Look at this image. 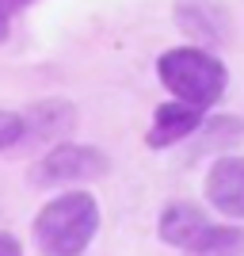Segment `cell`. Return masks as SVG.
I'll list each match as a JSON object with an SVG mask.
<instances>
[{"label":"cell","mask_w":244,"mask_h":256,"mask_svg":"<svg viewBox=\"0 0 244 256\" xmlns=\"http://www.w3.org/2000/svg\"><path fill=\"white\" fill-rule=\"evenodd\" d=\"M4 38H8V20L0 16V42H4Z\"/></svg>","instance_id":"obj_12"},{"label":"cell","mask_w":244,"mask_h":256,"mask_svg":"<svg viewBox=\"0 0 244 256\" xmlns=\"http://www.w3.org/2000/svg\"><path fill=\"white\" fill-rule=\"evenodd\" d=\"M27 4H34V0H0V16H4V20H11V16H15V12H23Z\"/></svg>","instance_id":"obj_11"},{"label":"cell","mask_w":244,"mask_h":256,"mask_svg":"<svg viewBox=\"0 0 244 256\" xmlns=\"http://www.w3.org/2000/svg\"><path fill=\"white\" fill-rule=\"evenodd\" d=\"M157 73L164 80L172 96L180 104H191L199 111H206L210 104L225 96V84H229V73L225 65L214 58L210 50L202 46H176V50H164L157 62Z\"/></svg>","instance_id":"obj_2"},{"label":"cell","mask_w":244,"mask_h":256,"mask_svg":"<svg viewBox=\"0 0 244 256\" xmlns=\"http://www.w3.org/2000/svg\"><path fill=\"white\" fill-rule=\"evenodd\" d=\"M202 126V111L191 104H180V100H172V104H160L157 115H153V126L145 134V146L149 150H172V146H180Z\"/></svg>","instance_id":"obj_7"},{"label":"cell","mask_w":244,"mask_h":256,"mask_svg":"<svg viewBox=\"0 0 244 256\" xmlns=\"http://www.w3.org/2000/svg\"><path fill=\"white\" fill-rule=\"evenodd\" d=\"M23 142V115L15 111H0V150H11Z\"/></svg>","instance_id":"obj_9"},{"label":"cell","mask_w":244,"mask_h":256,"mask_svg":"<svg viewBox=\"0 0 244 256\" xmlns=\"http://www.w3.org/2000/svg\"><path fill=\"white\" fill-rule=\"evenodd\" d=\"M107 168H111V160H107L103 150L65 142V146H57V150H50L38 164H31V184H38V188L84 184V180H99V176H107Z\"/></svg>","instance_id":"obj_4"},{"label":"cell","mask_w":244,"mask_h":256,"mask_svg":"<svg viewBox=\"0 0 244 256\" xmlns=\"http://www.w3.org/2000/svg\"><path fill=\"white\" fill-rule=\"evenodd\" d=\"M172 20L202 50L233 42V12H229L225 0H176L172 4Z\"/></svg>","instance_id":"obj_5"},{"label":"cell","mask_w":244,"mask_h":256,"mask_svg":"<svg viewBox=\"0 0 244 256\" xmlns=\"http://www.w3.org/2000/svg\"><path fill=\"white\" fill-rule=\"evenodd\" d=\"M73 126V107L65 100H42L23 115V142H42V138H57Z\"/></svg>","instance_id":"obj_8"},{"label":"cell","mask_w":244,"mask_h":256,"mask_svg":"<svg viewBox=\"0 0 244 256\" xmlns=\"http://www.w3.org/2000/svg\"><path fill=\"white\" fill-rule=\"evenodd\" d=\"M206 199L225 218H244V157H218L206 172Z\"/></svg>","instance_id":"obj_6"},{"label":"cell","mask_w":244,"mask_h":256,"mask_svg":"<svg viewBox=\"0 0 244 256\" xmlns=\"http://www.w3.org/2000/svg\"><path fill=\"white\" fill-rule=\"evenodd\" d=\"M160 241L191 256H241L244 230L214 226L195 203H168L160 210Z\"/></svg>","instance_id":"obj_3"},{"label":"cell","mask_w":244,"mask_h":256,"mask_svg":"<svg viewBox=\"0 0 244 256\" xmlns=\"http://www.w3.org/2000/svg\"><path fill=\"white\" fill-rule=\"evenodd\" d=\"M99 230V203L88 192L53 195L34 218V241L46 256H80Z\"/></svg>","instance_id":"obj_1"},{"label":"cell","mask_w":244,"mask_h":256,"mask_svg":"<svg viewBox=\"0 0 244 256\" xmlns=\"http://www.w3.org/2000/svg\"><path fill=\"white\" fill-rule=\"evenodd\" d=\"M0 256H23L19 241H15L11 234H0Z\"/></svg>","instance_id":"obj_10"}]
</instances>
